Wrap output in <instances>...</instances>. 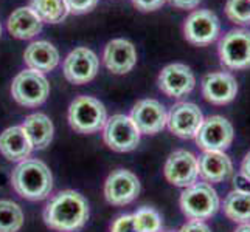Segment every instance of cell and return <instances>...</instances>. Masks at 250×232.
<instances>
[{
	"mask_svg": "<svg viewBox=\"0 0 250 232\" xmlns=\"http://www.w3.org/2000/svg\"><path fill=\"white\" fill-rule=\"evenodd\" d=\"M89 220V203L80 192L62 191L48 201L44 209L45 225L58 232H75Z\"/></svg>",
	"mask_w": 250,
	"mask_h": 232,
	"instance_id": "obj_1",
	"label": "cell"
},
{
	"mask_svg": "<svg viewBox=\"0 0 250 232\" xmlns=\"http://www.w3.org/2000/svg\"><path fill=\"white\" fill-rule=\"evenodd\" d=\"M11 183L17 195L22 198L39 201L47 198L53 189V175L45 162L27 158L14 167Z\"/></svg>",
	"mask_w": 250,
	"mask_h": 232,
	"instance_id": "obj_2",
	"label": "cell"
},
{
	"mask_svg": "<svg viewBox=\"0 0 250 232\" xmlns=\"http://www.w3.org/2000/svg\"><path fill=\"white\" fill-rule=\"evenodd\" d=\"M180 209L189 220L211 218L221 208L219 195L210 183H194L180 194Z\"/></svg>",
	"mask_w": 250,
	"mask_h": 232,
	"instance_id": "obj_3",
	"label": "cell"
},
{
	"mask_svg": "<svg viewBox=\"0 0 250 232\" xmlns=\"http://www.w3.org/2000/svg\"><path fill=\"white\" fill-rule=\"evenodd\" d=\"M106 121V107L97 98L80 96L68 107V124L78 133L89 135L100 132L104 127Z\"/></svg>",
	"mask_w": 250,
	"mask_h": 232,
	"instance_id": "obj_4",
	"label": "cell"
},
{
	"mask_svg": "<svg viewBox=\"0 0 250 232\" xmlns=\"http://www.w3.org/2000/svg\"><path fill=\"white\" fill-rule=\"evenodd\" d=\"M218 53L221 64L229 70H246L250 67V31L235 28L219 40Z\"/></svg>",
	"mask_w": 250,
	"mask_h": 232,
	"instance_id": "obj_5",
	"label": "cell"
},
{
	"mask_svg": "<svg viewBox=\"0 0 250 232\" xmlns=\"http://www.w3.org/2000/svg\"><path fill=\"white\" fill-rule=\"evenodd\" d=\"M11 94L23 107H38L44 104L50 94L47 77L34 70H23L17 74L11 84Z\"/></svg>",
	"mask_w": 250,
	"mask_h": 232,
	"instance_id": "obj_6",
	"label": "cell"
},
{
	"mask_svg": "<svg viewBox=\"0 0 250 232\" xmlns=\"http://www.w3.org/2000/svg\"><path fill=\"white\" fill-rule=\"evenodd\" d=\"M194 140L204 152H226L235 140V128L227 118L213 115L204 119Z\"/></svg>",
	"mask_w": 250,
	"mask_h": 232,
	"instance_id": "obj_7",
	"label": "cell"
},
{
	"mask_svg": "<svg viewBox=\"0 0 250 232\" xmlns=\"http://www.w3.org/2000/svg\"><path fill=\"white\" fill-rule=\"evenodd\" d=\"M140 130L137 128L131 116L114 115L103 127V138L115 152H131L137 149L140 143Z\"/></svg>",
	"mask_w": 250,
	"mask_h": 232,
	"instance_id": "obj_8",
	"label": "cell"
},
{
	"mask_svg": "<svg viewBox=\"0 0 250 232\" xmlns=\"http://www.w3.org/2000/svg\"><path fill=\"white\" fill-rule=\"evenodd\" d=\"M221 34V22L210 10H196L187 17L184 23V36L189 44L204 47L210 45Z\"/></svg>",
	"mask_w": 250,
	"mask_h": 232,
	"instance_id": "obj_9",
	"label": "cell"
},
{
	"mask_svg": "<svg viewBox=\"0 0 250 232\" xmlns=\"http://www.w3.org/2000/svg\"><path fill=\"white\" fill-rule=\"evenodd\" d=\"M204 119L201 108L193 102H177L169 110L167 125L172 135L182 140H191L196 138Z\"/></svg>",
	"mask_w": 250,
	"mask_h": 232,
	"instance_id": "obj_10",
	"label": "cell"
},
{
	"mask_svg": "<svg viewBox=\"0 0 250 232\" xmlns=\"http://www.w3.org/2000/svg\"><path fill=\"white\" fill-rule=\"evenodd\" d=\"M165 177L177 187H188L197 183L199 178V162L197 158L188 150L172 152L165 162Z\"/></svg>",
	"mask_w": 250,
	"mask_h": 232,
	"instance_id": "obj_11",
	"label": "cell"
},
{
	"mask_svg": "<svg viewBox=\"0 0 250 232\" xmlns=\"http://www.w3.org/2000/svg\"><path fill=\"white\" fill-rule=\"evenodd\" d=\"M100 61L89 48H75L64 61V76L68 82L83 85L90 82L98 73Z\"/></svg>",
	"mask_w": 250,
	"mask_h": 232,
	"instance_id": "obj_12",
	"label": "cell"
},
{
	"mask_svg": "<svg viewBox=\"0 0 250 232\" xmlns=\"http://www.w3.org/2000/svg\"><path fill=\"white\" fill-rule=\"evenodd\" d=\"M140 194V181L132 172L118 169L107 177L104 183V196L114 206L132 203Z\"/></svg>",
	"mask_w": 250,
	"mask_h": 232,
	"instance_id": "obj_13",
	"label": "cell"
},
{
	"mask_svg": "<svg viewBox=\"0 0 250 232\" xmlns=\"http://www.w3.org/2000/svg\"><path fill=\"white\" fill-rule=\"evenodd\" d=\"M196 77L185 64H169L159 74V89L169 98L180 99L193 91Z\"/></svg>",
	"mask_w": 250,
	"mask_h": 232,
	"instance_id": "obj_14",
	"label": "cell"
},
{
	"mask_svg": "<svg viewBox=\"0 0 250 232\" xmlns=\"http://www.w3.org/2000/svg\"><path fill=\"white\" fill-rule=\"evenodd\" d=\"M168 113L162 102L157 99H142L134 106L131 119L140 133L156 135L167 127Z\"/></svg>",
	"mask_w": 250,
	"mask_h": 232,
	"instance_id": "obj_15",
	"label": "cell"
},
{
	"mask_svg": "<svg viewBox=\"0 0 250 232\" xmlns=\"http://www.w3.org/2000/svg\"><path fill=\"white\" fill-rule=\"evenodd\" d=\"M204 98L214 106H226L238 94L236 77L229 71H213L202 79Z\"/></svg>",
	"mask_w": 250,
	"mask_h": 232,
	"instance_id": "obj_16",
	"label": "cell"
},
{
	"mask_svg": "<svg viewBox=\"0 0 250 232\" xmlns=\"http://www.w3.org/2000/svg\"><path fill=\"white\" fill-rule=\"evenodd\" d=\"M103 61L109 71L115 74H125L131 71L137 64L135 47L126 39L110 40L104 48Z\"/></svg>",
	"mask_w": 250,
	"mask_h": 232,
	"instance_id": "obj_17",
	"label": "cell"
},
{
	"mask_svg": "<svg viewBox=\"0 0 250 232\" xmlns=\"http://www.w3.org/2000/svg\"><path fill=\"white\" fill-rule=\"evenodd\" d=\"M197 162L199 177L205 183H221L233 175V162L226 152H202Z\"/></svg>",
	"mask_w": 250,
	"mask_h": 232,
	"instance_id": "obj_18",
	"label": "cell"
},
{
	"mask_svg": "<svg viewBox=\"0 0 250 232\" xmlns=\"http://www.w3.org/2000/svg\"><path fill=\"white\" fill-rule=\"evenodd\" d=\"M23 61L27 64L28 70H34L39 73H47L55 70L59 64V53L55 45L50 42L38 40L27 47L23 53Z\"/></svg>",
	"mask_w": 250,
	"mask_h": 232,
	"instance_id": "obj_19",
	"label": "cell"
},
{
	"mask_svg": "<svg viewBox=\"0 0 250 232\" xmlns=\"http://www.w3.org/2000/svg\"><path fill=\"white\" fill-rule=\"evenodd\" d=\"M33 145L22 127H8L0 133V153L10 161H23L30 157Z\"/></svg>",
	"mask_w": 250,
	"mask_h": 232,
	"instance_id": "obj_20",
	"label": "cell"
},
{
	"mask_svg": "<svg viewBox=\"0 0 250 232\" xmlns=\"http://www.w3.org/2000/svg\"><path fill=\"white\" fill-rule=\"evenodd\" d=\"M42 23L44 22L31 10V6H22L8 17V31L17 39H31L41 33Z\"/></svg>",
	"mask_w": 250,
	"mask_h": 232,
	"instance_id": "obj_21",
	"label": "cell"
},
{
	"mask_svg": "<svg viewBox=\"0 0 250 232\" xmlns=\"http://www.w3.org/2000/svg\"><path fill=\"white\" fill-rule=\"evenodd\" d=\"M22 128L27 133L33 149H45L53 140V123L44 113H33L27 116Z\"/></svg>",
	"mask_w": 250,
	"mask_h": 232,
	"instance_id": "obj_22",
	"label": "cell"
},
{
	"mask_svg": "<svg viewBox=\"0 0 250 232\" xmlns=\"http://www.w3.org/2000/svg\"><path fill=\"white\" fill-rule=\"evenodd\" d=\"M224 214L226 217L239 225L250 223V194L231 191L224 200Z\"/></svg>",
	"mask_w": 250,
	"mask_h": 232,
	"instance_id": "obj_23",
	"label": "cell"
},
{
	"mask_svg": "<svg viewBox=\"0 0 250 232\" xmlns=\"http://www.w3.org/2000/svg\"><path fill=\"white\" fill-rule=\"evenodd\" d=\"M31 10L42 22L48 23L62 22L68 14L65 0H31Z\"/></svg>",
	"mask_w": 250,
	"mask_h": 232,
	"instance_id": "obj_24",
	"label": "cell"
},
{
	"mask_svg": "<svg viewBox=\"0 0 250 232\" xmlns=\"http://www.w3.org/2000/svg\"><path fill=\"white\" fill-rule=\"evenodd\" d=\"M22 226L23 212L21 206L10 200H0V232H17Z\"/></svg>",
	"mask_w": 250,
	"mask_h": 232,
	"instance_id": "obj_25",
	"label": "cell"
},
{
	"mask_svg": "<svg viewBox=\"0 0 250 232\" xmlns=\"http://www.w3.org/2000/svg\"><path fill=\"white\" fill-rule=\"evenodd\" d=\"M132 218L137 232H160L162 229V217L154 208L143 206L132 214Z\"/></svg>",
	"mask_w": 250,
	"mask_h": 232,
	"instance_id": "obj_26",
	"label": "cell"
},
{
	"mask_svg": "<svg viewBox=\"0 0 250 232\" xmlns=\"http://www.w3.org/2000/svg\"><path fill=\"white\" fill-rule=\"evenodd\" d=\"M224 11L233 23L241 27L250 25V0H227Z\"/></svg>",
	"mask_w": 250,
	"mask_h": 232,
	"instance_id": "obj_27",
	"label": "cell"
},
{
	"mask_svg": "<svg viewBox=\"0 0 250 232\" xmlns=\"http://www.w3.org/2000/svg\"><path fill=\"white\" fill-rule=\"evenodd\" d=\"M68 13L73 14H84L92 11L95 6H97L98 0H65Z\"/></svg>",
	"mask_w": 250,
	"mask_h": 232,
	"instance_id": "obj_28",
	"label": "cell"
},
{
	"mask_svg": "<svg viewBox=\"0 0 250 232\" xmlns=\"http://www.w3.org/2000/svg\"><path fill=\"white\" fill-rule=\"evenodd\" d=\"M110 232H137L132 215H120L112 223Z\"/></svg>",
	"mask_w": 250,
	"mask_h": 232,
	"instance_id": "obj_29",
	"label": "cell"
},
{
	"mask_svg": "<svg viewBox=\"0 0 250 232\" xmlns=\"http://www.w3.org/2000/svg\"><path fill=\"white\" fill-rule=\"evenodd\" d=\"M167 2L168 0H132L134 6L140 11H156Z\"/></svg>",
	"mask_w": 250,
	"mask_h": 232,
	"instance_id": "obj_30",
	"label": "cell"
},
{
	"mask_svg": "<svg viewBox=\"0 0 250 232\" xmlns=\"http://www.w3.org/2000/svg\"><path fill=\"white\" fill-rule=\"evenodd\" d=\"M179 232H211V229L202 220H191L185 223Z\"/></svg>",
	"mask_w": 250,
	"mask_h": 232,
	"instance_id": "obj_31",
	"label": "cell"
},
{
	"mask_svg": "<svg viewBox=\"0 0 250 232\" xmlns=\"http://www.w3.org/2000/svg\"><path fill=\"white\" fill-rule=\"evenodd\" d=\"M233 191L250 194V178L246 177L244 174H241V172H238L233 177Z\"/></svg>",
	"mask_w": 250,
	"mask_h": 232,
	"instance_id": "obj_32",
	"label": "cell"
},
{
	"mask_svg": "<svg viewBox=\"0 0 250 232\" xmlns=\"http://www.w3.org/2000/svg\"><path fill=\"white\" fill-rule=\"evenodd\" d=\"M168 2L179 10H194L199 6L201 0H168Z\"/></svg>",
	"mask_w": 250,
	"mask_h": 232,
	"instance_id": "obj_33",
	"label": "cell"
},
{
	"mask_svg": "<svg viewBox=\"0 0 250 232\" xmlns=\"http://www.w3.org/2000/svg\"><path fill=\"white\" fill-rule=\"evenodd\" d=\"M241 174H244L246 177L250 178V152L244 157L243 162H241Z\"/></svg>",
	"mask_w": 250,
	"mask_h": 232,
	"instance_id": "obj_34",
	"label": "cell"
},
{
	"mask_svg": "<svg viewBox=\"0 0 250 232\" xmlns=\"http://www.w3.org/2000/svg\"><path fill=\"white\" fill-rule=\"evenodd\" d=\"M235 232H250V223H246V225H241L235 229Z\"/></svg>",
	"mask_w": 250,
	"mask_h": 232,
	"instance_id": "obj_35",
	"label": "cell"
},
{
	"mask_svg": "<svg viewBox=\"0 0 250 232\" xmlns=\"http://www.w3.org/2000/svg\"><path fill=\"white\" fill-rule=\"evenodd\" d=\"M0 36H2V25H0Z\"/></svg>",
	"mask_w": 250,
	"mask_h": 232,
	"instance_id": "obj_36",
	"label": "cell"
}]
</instances>
